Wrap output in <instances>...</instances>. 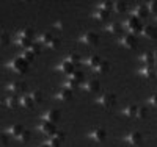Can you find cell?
Returning <instances> with one entry per match:
<instances>
[{"instance_id":"39","label":"cell","mask_w":157,"mask_h":147,"mask_svg":"<svg viewBox=\"0 0 157 147\" xmlns=\"http://www.w3.org/2000/svg\"><path fill=\"white\" fill-rule=\"evenodd\" d=\"M60 46H61V39H60V38H54V41H52L47 47H50L52 50H57Z\"/></svg>"},{"instance_id":"1","label":"cell","mask_w":157,"mask_h":147,"mask_svg":"<svg viewBox=\"0 0 157 147\" xmlns=\"http://www.w3.org/2000/svg\"><path fill=\"white\" fill-rule=\"evenodd\" d=\"M8 68L13 71V72H16V74H25L29 71V63L25 61L22 57H17L14 60H11L8 63Z\"/></svg>"},{"instance_id":"8","label":"cell","mask_w":157,"mask_h":147,"mask_svg":"<svg viewBox=\"0 0 157 147\" xmlns=\"http://www.w3.org/2000/svg\"><path fill=\"white\" fill-rule=\"evenodd\" d=\"M120 44L126 49H134L138 44V41H137V38L134 35H124V36L120 38Z\"/></svg>"},{"instance_id":"42","label":"cell","mask_w":157,"mask_h":147,"mask_svg":"<svg viewBox=\"0 0 157 147\" xmlns=\"http://www.w3.org/2000/svg\"><path fill=\"white\" fill-rule=\"evenodd\" d=\"M8 42H10V36H8V33L3 30V31H2V46H6Z\"/></svg>"},{"instance_id":"4","label":"cell","mask_w":157,"mask_h":147,"mask_svg":"<svg viewBox=\"0 0 157 147\" xmlns=\"http://www.w3.org/2000/svg\"><path fill=\"white\" fill-rule=\"evenodd\" d=\"M126 27L129 28L130 33H141L143 31V25H141V20H138L137 17H129L126 20Z\"/></svg>"},{"instance_id":"23","label":"cell","mask_w":157,"mask_h":147,"mask_svg":"<svg viewBox=\"0 0 157 147\" xmlns=\"http://www.w3.org/2000/svg\"><path fill=\"white\" fill-rule=\"evenodd\" d=\"M140 60L145 63L146 66H154V64H155V60H154L152 52H145V53H143V55L140 57Z\"/></svg>"},{"instance_id":"25","label":"cell","mask_w":157,"mask_h":147,"mask_svg":"<svg viewBox=\"0 0 157 147\" xmlns=\"http://www.w3.org/2000/svg\"><path fill=\"white\" fill-rule=\"evenodd\" d=\"M101 61H102V60H101L98 55H91V57H88V58L85 60V63L90 66V68H94V69H96L98 66L101 64Z\"/></svg>"},{"instance_id":"13","label":"cell","mask_w":157,"mask_h":147,"mask_svg":"<svg viewBox=\"0 0 157 147\" xmlns=\"http://www.w3.org/2000/svg\"><path fill=\"white\" fill-rule=\"evenodd\" d=\"M60 111L58 110H49L44 116H43V121L44 122H52V124H55V122H58L60 121Z\"/></svg>"},{"instance_id":"5","label":"cell","mask_w":157,"mask_h":147,"mask_svg":"<svg viewBox=\"0 0 157 147\" xmlns=\"http://www.w3.org/2000/svg\"><path fill=\"white\" fill-rule=\"evenodd\" d=\"M8 91L11 92L13 96H19V94H22V92L27 89V83L25 82H11V83H8Z\"/></svg>"},{"instance_id":"22","label":"cell","mask_w":157,"mask_h":147,"mask_svg":"<svg viewBox=\"0 0 157 147\" xmlns=\"http://www.w3.org/2000/svg\"><path fill=\"white\" fill-rule=\"evenodd\" d=\"M25 131V128L21 125V124H14V125H11L10 127V130H8V133L10 135H13V136H16V138H19L22 133Z\"/></svg>"},{"instance_id":"18","label":"cell","mask_w":157,"mask_h":147,"mask_svg":"<svg viewBox=\"0 0 157 147\" xmlns=\"http://www.w3.org/2000/svg\"><path fill=\"white\" fill-rule=\"evenodd\" d=\"M109 17H110V13L105 11V9L98 8V9L94 11V19L99 20V22H105V20H109Z\"/></svg>"},{"instance_id":"2","label":"cell","mask_w":157,"mask_h":147,"mask_svg":"<svg viewBox=\"0 0 157 147\" xmlns=\"http://www.w3.org/2000/svg\"><path fill=\"white\" fill-rule=\"evenodd\" d=\"M98 103L104 106V110L110 111L113 106H115V103H116V96L115 94H110V92H105V94H102L98 99Z\"/></svg>"},{"instance_id":"36","label":"cell","mask_w":157,"mask_h":147,"mask_svg":"<svg viewBox=\"0 0 157 147\" xmlns=\"http://www.w3.org/2000/svg\"><path fill=\"white\" fill-rule=\"evenodd\" d=\"M30 138H32V133H30L29 130H25V131L22 133V135H21L17 139H19L21 142H24V144H25V142H29V141H30Z\"/></svg>"},{"instance_id":"26","label":"cell","mask_w":157,"mask_h":147,"mask_svg":"<svg viewBox=\"0 0 157 147\" xmlns=\"http://www.w3.org/2000/svg\"><path fill=\"white\" fill-rule=\"evenodd\" d=\"M137 111H138V106L137 105H129L123 110V113L127 116V117H137Z\"/></svg>"},{"instance_id":"9","label":"cell","mask_w":157,"mask_h":147,"mask_svg":"<svg viewBox=\"0 0 157 147\" xmlns=\"http://www.w3.org/2000/svg\"><path fill=\"white\" fill-rule=\"evenodd\" d=\"M57 69L60 71V72H63V74H66V75H72L74 72H75V66L71 63V61H68V60H64V61H61L58 66H57Z\"/></svg>"},{"instance_id":"31","label":"cell","mask_w":157,"mask_h":147,"mask_svg":"<svg viewBox=\"0 0 157 147\" xmlns=\"http://www.w3.org/2000/svg\"><path fill=\"white\" fill-rule=\"evenodd\" d=\"M71 80H74V82H77V83H82L83 80H85V75H83V72H80V71H75V72L71 75Z\"/></svg>"},{"instance_id":"46","label":"cell","mask_w":157,"mask_h":147,"mask_svg":"<svg viewBox=\"0 0 157 147\" xmlns=\"http://www.w3.org/2000/svg\"><path fill=\"white\" fill-rule=\"evenodd\" d=\"M152 55H154V60H155V63H157V49L152 52Z\"/></svg>"},{"instance_id":"32","label":"cell","mask_w":157,"mask_h":147,"mask_svg":"<svg viewBox=\"0 0 157 147\" xmlns=\"http://www.w3.org/2000/svg\"><path fill=\"white\" fill-rule=\"evenodd\" d=\"M41 44H46V46H49L52 41H54V36H52V33H44V35H41Z\"/></svg>"},{"instance_id":"6","label":"cell","mask_w":157,"mask_h":147,"mask_svg":"<svg viewBox=\"0 0 157 147\" xmlns=\"http://www.w3.org/2000/svg\"><path fill=\"white\" fill-rule=\"evenodd\" d=\"M126 141L132 147H138V145L143 144V135H141L140 131H132V133H129V135H127Z\"/></svg>"},{"instance_id":"43","label":"cell","mask_w":157,"mask_h":147,"mask_svg":"<svg viewBox=\"0 0 157 147\" xmlns=\"http://www.w3.org/2000/svg\"><path fill=\"white\" fill-rule=\"evenodd\" d=\"M55 28H58V30H66V25H64V22H61V20H57V22H55Z\"/></svg>"},{"instance_id":"38","label":"cell","mask_w":157,"mask_h":147,"mask_svg":"<svg viewBox=\"0 0 157 147\" xmlns=\"http://www.w3.org/2000/svg\"><path fill=\"white\" fill-rule=\"evenodd\" d=\"M78 85H80V83H77V82H74V80H68V82H66V85H64V88H68V89H71V91H74V89H77L78 88Z\"/></svg>"},{"instance_id":"21","label":"cell","mask_w":157,"mask_h":147,"mask_svg":"<svg viewBox=\"0 0 157 147\" xmlns=\"http://www.w3.org/2000/svg\"><path fill=\"white\" fill-rule=\"evenodd\" d=\"M17 46L22 47L24 50H29L32 46H33V39H29V38H22V36H17Z\"/></svg>"},{"instance_id":"37","label":"cell","mask_w":157,"mask_h":147,"mask_svg":"<svg viewBox=\"0 0 157 147\" xmlns=\"http://www.w3.org/2000/svg\"><path fill=\"white\" fill-rule=\"evenodd\" d=\"M137 117H138V119H146V117H148V110H146V108H143V106H138Z\"/></svg>"},{"instance_id":"16","label":"cell","mask_w":157,"mask_h":147,"mask_svg":"<svg viewBox=\"0 0 157 147\" xmlns=\"http://www.w3.org/2000/svg\"><path fill=\"white\" fill-rule=\"evenodd\" d=\"M138 74L143 75L145 78H148V80H152V78L157 77V75H155V71H154V66H145V68H143Z\"/></svg>"},{"instance_id":"33","label":"cell","mask_w":157,"mask_h":147,"mask_svg":"<svg viewBox=\"0 0 157 147\" xmlns=\"http://www.w3.org/2000/svg\"><path fill=\"white\" fill-rule=\"evenodd\" d=\"M66 60H68V61H71L74 66H77L78 63H80V55H78V53H69Z\"/></svg>"},{"instance_id":"24","label":"cell","mask_w":157,"mask_h":147,"mask_svg":"<svg viewBox=\"0 0 157 147\" xmlns=\"http://www.w3.org/2000/svg\"><path fill=\"white\" fill-rule=\"evenodd\" d=\"M107 30L112 33V35H121L123 31V25L120 22H112L110 25H107Z\"/></svg>"},{"instance_id":"14","label":"cell","mask_w":157,"mask_h":147,"mask_svg":"<svg viewBox=\"0 0 157 147\" xmlns=\"http://www.w3.org/2000/svg\"><path fill=\"white\" fill-rule=\"evenodd\" d=\"M141 35L145 36V38H148V39L155 41V39H157V28H155L154 25H146V27H143Z\"/></svg>"},{"instance_id":"17","label":"cell","mask_w":157,"mask_h":147,"mask_svg":"<svg viewBox=\"0 0 157 147\" xmlns=\"http://www.w3.org/2000/svg\"><path fill=\"white\" fill-rule=\"evenodd\" d=\"M6 106L10 110H17L19 106H21V99L17 96H10L6 99Z\"/></svg>"},{"instance_id":"34","label":"cell","mask_w":157,"mask_h":147,"mask_svg":"<svg viewBox=\"0 0 157 147\" xmlns=\"http://www.w3.org/2000/svg\"><path fill=\"white\" fill-rule=\"evenodd\" d=\"M98 8H101V9H105V11H109L110 13V9H113V2H109V0H104V2H101L99 3V6Z\"/></svg>"},{"instance_id":"29","label":"cell","mask_w":157,"mask_h":147,"mask_svg":"<svg viewBox=\"0 0 157 147\" xmlns=\"http://www.w3.org/2000/svg\"><path fill=\"white\" fill-rule=\"evenodd\" d=\"M113 9L116 13H124L127 9V3L123 2V0H116V2H113Z\"/></svg>"},{"instance_id":"11","label":"cell","mask_w":157,"mask_h":147,"mask_svg":"<svg viewBox=\"0 0 157 147\" xmlns=\"http://www.w3.org/2000/svg\"><path fill=\"white\" fill-rule=\"evenodd\" d=\"M39 131L49 138V136H54L55 135L57 128H55V124H52V122H43L41 125H39Z\"/></svg>"},{"instance_id":"41","label":"cell","mask_w":157,"mask_h":147,"mask_svg":"<svg viewBox=\"0 0 157 147\" xmlns=\"http://www.w3.org/2000/svg\"><path fill=\"white\" fill-rule=\"evenodd\" d=\"M30 50H33L36 55H39V53H41V42H35V44L30 47Z\"/></svg>"},{"instance_id":"7","label":"cell","mask_w":157,"mask_h":147,"mask_svg":"<svg viewBox=\"0 0 157 147\" xmlns=\"http://www.w3.org/2000/svg\"><path fill=\"white\" fill-rule=\"evenodd\" d=\"M149 14V11H148V5H137L134 9H132V16L137 17L138 20H143V19H146Z\"/></svg>"},{"instance_id":"47","label":"cell","mask_w":157,"mask_h":147,"mask_svg":"<svg viewBox=\"0 0 157 147\" xmlns=\"http://www.w3.org/2000/svg\"><path fill=\"white\" fill-rule=\"evenodd\" d=\"M154 71H155V75H157V63L154 64Z\"/></svg>"},{"instance_id":"44","label":"cell","mask_w":157,"mask_h":147,"mask_svg":"<svg viewBox=\"0 0 157 147\" xmlns=\"http://www.w3.org/2000/svg\"><path fill=\"white\" fill-rule=\"evenodd\" d=\"M149 103L154 105V106H157V94H152V96L149 97Z\"/></svg>"},{"instance_id":"19","label":"cell","mask_w":157,"mask_h":147,"mask_svg":"<svg viewBox=\"0 0 157 147\" xmlns=\"http://www.w3.org/2000/svg\"><path fill=\"white\" fill-rule=\"evenodd\" d=\"M21 106L25 110H32L35 106V100L32 99V96H22L21 97Z\"/></svg>"},{"instance_id":"20","label":"cell","mask_w":157,"mask_h":147,"mask_svg":"<svg viewBox=\"0 0 157 147\" xmlns=\"http://www.w3.org/2000/svg\"><path fill=\"white\" fill-rule=\"evenodd\" d=\"M61 142H63V138L58 135V133H55L54 136H49V138H47V142H46V144H47L49 147H60Z\"/></svg>"},{"instance_id":"48","label":"cell","mask_w":157,"mask_h":147,"mask_svg":"<svg viewBox=\"0 0 157 147\" xmlns=\"http://www.w3.org/2000/svg\"><path fill=\"white\" fill-rule=\"evenodd\" d=\"M39 147H49V145L47 144H43V145H39Z\"/></svg>"},{"instance_id":"3","label":"cell","mask_w":157,"mask_h":147,"mask_svg":"<svg viewBox=\"0 0 157 147\" xmlns=\"http://www.w3.org/2000/svg\"><path fill=\"white\" fill-rule=\"evenodd\" d=\"M80 42H83V44L88 46V47H94V46H98V42H99V36H98L94 31H86V33H83V35L80 36Z\"/></svg>"},{"instance_id":"35","label":"cell","mask_w":157,"mask_h":147,"mask_svg":"<svg viewBox=\"0 0 157 147\" xmlns=\"http://www.w3.org/2000/svg\"><path fill=\"white\" fill-rule=\"evenodd\" d=\"M30 96H32V99L35 100V103H41V102H43V92H41V91H33Z\"/></svg>"},{"instance_id":"40","label":"cell","mask_w":157,"mask_h":147,"mask_svg":"<svg viewBox=\"0 0 157 147\" xmlns=\"http://www.w3.org/2000/svg\"><path fill=\"white\" fill-rule=\"evenodd\" d=\"M148 11L152 13V14H157V2L155 0H152V2L148 3Z\"/></svg>"},{"instance_id":"28","label":"cell","mask_w":157,"mask_h":147,"mask_svg":"<svg viewBox=\"0 0 157 147\" xmlns=\"http://www.w3.org/2000/svg\"><path fill=\"white\" fill-rule=\"evenodd\" d=\"M17 36H22V38H29V39H33V36H35V30L32 28V27H25V28H22L21 31H19V35Z\"/></svg>"},{"instance_id":"15","label":"cell","mask_w":157,"mask_h":147,"mask_svg":"<svg viewBox=\"0 0 157 147\" xmlns=\"http://www.w3.org/2000/svg\"><path fill=\"white\" fill-rule=\"evenodd\" d=\"M57 99H58V100H63V102H69V100L72 99V91L63 86V88L57 92Z\"/></svg>"},{"instance_id":"12","label":"cell","mask_w":157,"mask_h":147,"mask_svg":"<svg viewBox=\"0 0 157 147\" xmlns=\"http://www.w3.org/2000/svg\"><path fill=\"white\" fill-rule=\"evenodd\" d=\"M85 91L90 92V94H98V92L101 91V83L98 82V80H88V82L83 85Z\"/></svg>"},{"instance_id":"27","label":"cell","mask_w":157,"mask_h":147,"mask_svg":"<svg viewBox=\"0 0 157 147\" xmlns=\"http://www.w3.org/2000/svg\"><path fill=\"white\" fill-rule=\"evenodd\" d=\"M22 58H24L25 61H27V63L30 64V63H33V61H35V58H36V53H35L33 50H30V49H29V50H24V52H22Z\"/></svg>"},{"instance_id":"45","label":"cell","mask_w":157,"mask_h":147,"mask_svg":"<svg viewBox=\"0 0 157 147\" xmlns=\"http://www.w3.org/2000/svg\"><path fill=\"white\" fill-rule=\"evenodd\" d=\"M2 145H8V136L6 135H2Z\"/></svg>"},{"instance_id":"10","label":"cell","mask_w":157,"mask_h":147,"mask_svg":"<svg viewBox=\"0 0 157 147\" xmlns=\"http://www.w3.org/2000/svg\"><path fill=\"white\" fill-rule=\"evenodd\" d=\"M88 136L91 139H94L96 142H104V141L107 139V131L104 130V128H101V127H98V128H94L93 131H91Z\"/></svg>"},{"instance_id":"30","label":"cell","mask_w":157,"mask_h":147,"mask_svg":"<svg viewBox=\"0 0 157 147\" xmlns=\"http://www.w3.org/2000/svg\"><path fill=\"white\" fill-rule=\"evenodd\" d=\"M109 69H110V63H109V61H105V60H102V61H101V64L96 68V72H98V74H105Z\"/></svg>"}]
</instances>
